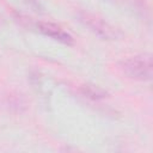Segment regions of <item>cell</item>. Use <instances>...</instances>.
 <instances>
[{
    "mask_svg": "<svg viewBox=\"0 0 153 153\" xmlns=\"http://www.w3.org/2000/svg\"><path fill=\"white\" fill-rule=\"evenodd\" d=\"M120 67L126 75L131 79L147 81L152 79L153 63L149 54L129 56L120 62Z\"/></svg>",
    "mask_w": 153,
    "mask_h": 153,
    "instance_id": "obj_1",
    "label": "cell"
},
{
    "mask_svg": "<svg viewBox=\"0 0 153 153\" xmlns=\"http://www.w3.org/2000/svg\"><path fill=\"white\" fill-rule=\"evenodd\" d=\"M79 19L92 32L104 39H116L120 37V32L111 26L109 23L104 22L103 19L88 13V12H80Z\"/></svg>",
    "mask_w": 153,
    "mask_h": 153,
    "instance_id": "obj_2",
    "label": "cell"
},
{
    "mask_svg": "<svg viewBox=\"0 0 153 153\" xmlns=\"http://www.w3.org/2000/svg\"><path fill=\"white\" fill-rule=\"evenodd\" d=\"M37 29L39 32H42L43 35L55 39V41H59L63 44H67V45H71L73 44L74 39L73 37L67 32L65 31L62 27H60L59 25L54 24V23H50V22H38L37 23Z\"/></svg>",
    "mask_w": 153,
    "mask_h": 153,
    "instance_id": "obj_3",
    "label": "cell"
},
{
    "mask_svg": "<svg viewBox=\"0 0 153 153\" xmlns=\"http://www.w3.org/2000/svg\"><path fill=\"white\" fill-rule=\"evenodd\" d=\"M80 91L85 97H87L90 99H94V100L103 99L106 97V92L94 85H84L80 87Z\"/></svg>",
    "mask_w": 153,
    "mask_h": 153,
    "instance_id": "obj_4",
    "label": "cell"
},
{
    "mask_svg": "<svg viewBox=\"0 0 153 153\" xmlns=\"http://www.w3.org/2000/svg\"><path fill=\"white\" fill-rule=\"evenodd\" d=\"M26 1H27V2H30L31 5H32V4H36V2H37V0H26Z\"/></svg>",
    "mask_w": 153,
    "mask_h": 153,
    "instance_id": "obj_5",
    "label": "cell"
}]
</instances>
